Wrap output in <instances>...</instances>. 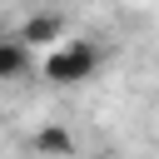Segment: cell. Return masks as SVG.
I'll return each mask as SVG.
<instances>
[{"label": "cell", "instance_id": "6da1fadb", "mask_svg": "<svg viewBox=\"0 0 159 159\" xmlns=\"http://www.w3.org/2000/svg\"><path fill=\"white\" fill-rule=\"evenodd\" d=\"M99 65H104V45H99V40H65V45L40 65V75H45L50 84H84V80L99 75Z\"/></svg>", "mask_w": 159, "mask_h": 159}, {"label": "cell", "instance_id": "3957f363", "mask_svg": "<svg viewBox=\"0 0 159 159\" xmlns=\"http://www.w3.org/2000/svg\"><path fill=\"white\" fill-rule=\"evenodd\" d=\"M30 149H35L40 159H75V154H80V139H75L65 124H40V129L30 134Z\"/></svg>", "mask_w": 159, "mask_h": 159}, {"label": "cell", "instance_id": "7a4b0ae2", "mask_svg": "<svg viewBox=\"0 0 159 159\" xmlns=\"http://www.w3.org/2000/svg\"><path fill=\"white\" fill-rule=\"evenodd\" d=\"M15 40H20V45H30V50L60 45V40H65V15H60V10H40V15H30V20L15 30Z\"/></svg>", "mask_w": 159, "mask_h": 159}, {"label": "cell", "instance_id": "5b68a950", "mask_svg": "<svg viewBox=\"0 0 159 159\" xmlns=\"http://www.w3.org/2000/svg\"><path fill=\"white\" fill-rule=\"evenodd\" d=\"M5 35H10V25H5V15H0V40H5Z\"/></svg>", "mask_w": 159, "mask_h": 159}, {"label": "cell", "instance_id": "277c9868", "mask_svg": "<svg viewBox=\"0 0 159 159\" xmlns=\"http://www.w3.org/2000/svg\"><path fill=\"white\" fill-rule=\"evenodd\" d=\"M30 70H35V50L20 45L15 35H5L0 40V80H25Z\"/></svg>", "mask_w": 159, "mask_h": 159}]
</instances>
